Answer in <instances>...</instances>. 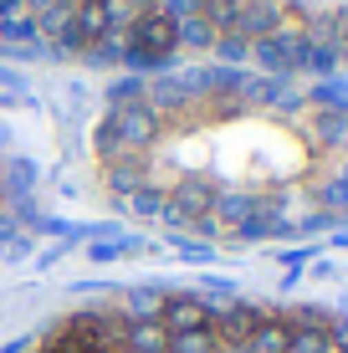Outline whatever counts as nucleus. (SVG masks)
Masks as SVG:
<instances>
[{
    "instance_id": "obj_1",
    "label": "nucleus",
    "mask_w": 348,
    "mask_h": 353,
    "mask_svg": "<svg viewBox=\"0 0 348 353\" xmlns=\"http://www.w3.org/2000/svg\"><path fill=\"white\" fill-rule=\"evenodd\" d=\"M108 174L154 215L195 230H297L348 205V128L272 103L190 97L118 128Z\"/></svg>"
},
{
    "instance_id": "obj_2",
    "label": "nucleus",
    "mask_w": 348,
    "mask_h": 353,
    "mask_svg": "<svg viewBox=\"0 0 348 353\" xmlns=\"http://www.w3.org/2000/svg\"><path fill=\"white\" fill-rule=\"evenodd\" d=\"M36 353H348V323L303 307L154 297L77 312Z\"/></svg>"
}]
</instances>
